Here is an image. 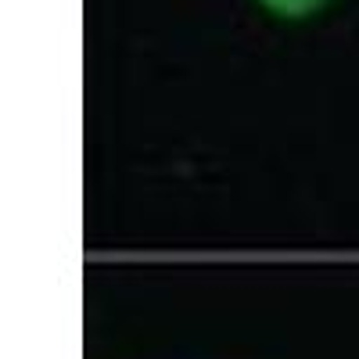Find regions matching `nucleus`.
Returning <instances> with one entry per match:
<instances>
[{
	"label": "nucleus",
	"mask_w": 359,
	"mask_h": 359,
	"mask_svg": "<svg viewBox=\"0 0 359 359\" xmlns=\"http://www.w3.org/2000/svg\"><path fill=\"white\" fill-rule=\"evenodd\" d=\"M259 4H262L266 11L280 15V18H306V15L320 11L327 0H259Z\"/></svg>",
	"instance_id": "f257e3e1"
}]
</instances>
